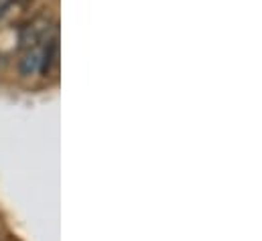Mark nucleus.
Segmentation results:
<instances>
[{
  "mask_svg": "<svg viewBox=\"0 0 262 241\" xmlns=\"http://www.w3.org/2000/svg\"><path fill=\"white\" fill-rule=\"evenodd\" d=\"M55 53H57V45H55V41H51L49 45H47V49H45V53H43V59L41 61V65H39V69H41V73H49L51 71V65H53V61H55Z\"/></svg>",
  "mask_w": 262,
  "mask_h": 241,
  "instance_id": "f257e3e1",
  "label": "nucleus"
},
{
  "mask_svg": "<svg viewBox=\"0 0 262 241\" xmlns=\"http://www.w3.org/2000/svg\"><path fill=\"white\" fill-rule=\"evenodd\" d=\"M39 69V57L35 55V53H27L20 63H18V71L23 73V75H33L35 71Z\"/></svg>",
  "mask_w": 262,
  "mask_h": 241,
  "instance_id": "f03ea898",
  "label": "nucleus"
}]
</instances>
